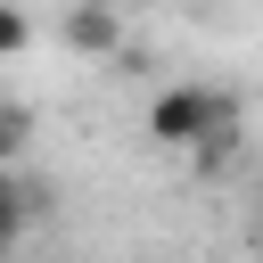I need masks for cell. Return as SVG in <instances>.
<instances>
[{
	"label": "cell",
	"mask_w": 263,
	"mask_h": 263,
	"mask_svg": "<svg viewBox=\"0 0 263 263\" xmlns=\"http://www.w3.org/2000/svg\"><path fill=\"white\" fill-rule=\"evenodd\" d=\"M148 140L156 148H230L238 140V107L222 99V90H205V82H173V90H156V107H148Z\"/></svg>",
	"instance_id": "6da1fadb"
},
{
	"label": "cell",
	"mask_w": 263,
	"mask_h": 263,
	"mask_svg": "<svg viewBox=\"0 0 263 263\" xmlns=\"http://www.w3.org/2000/svg\"><path fill=\"white\" fill-rule=\"evenodd\" d=\"M66 41H74V49H115V41H123V25H115V8L82 0V8H66Z\"/></svg>",
	"instance_id": "7a4b0ae2"
},
{
	"label": "cell",
	"mask_w": 263,
	"mask_h": 263,
	"mask_svg": "<svg viewBox=\"0 0 263 263\" xmlns=\"http://www.w3.org/2000/svg\"><path fill=\"white\" fill-rule=\"evenodd\" d=\"M25 214H33V197H25V189H16L8 173H0V255H8L16 238H25Z\"/></svg>",
	"instance_id": "3957f363"
},
{
	"label": "cell",
	"mask_w": 263,
	"mask_h": 263,
	"mask_svg": "<svg viewBox=\"0 0 263 263\" xmlns=\"http://www.w3.org/2000/svg\"><path fill=\"white\" fill-rule=\"evenodd\" d=\"M25 41H33V25H25V8H16V0H0V58H16Z\"/></svg>",
	"instance_id": "277c9868"
},
{
	"label": "cell",
	"mask_w": 263,
	"mask_h": 263,
	"mask_svg": "<svg viewBox=\"0 0 263 263\" xmlns=\"http://www.w3.org/2000/svg\"><path fill=\"white\" fill-rule=\"evenodd\" d=\"M8 156H16V115L0 107V164H8Z\"/></svg>",
	"instance_id": "5b68a950"
}]
</instances>
